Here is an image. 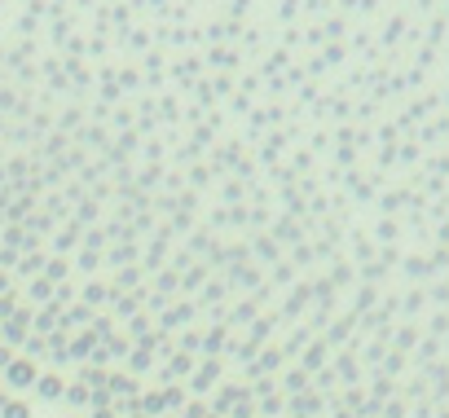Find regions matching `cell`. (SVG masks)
<instances>
[{
  "instance_id": "6da1fadb",
  "label": "cell",
  "mask_w": 449,
  "mask_h": 418,
  "mask_svg": "<svg viewBox=\"0 0 449 418\" xmlns=\"http://www.w3.org/2000/svg\"><path fill=\"white\" fill-rule=\"evenodd\" d=\"M31 379H36V365L31 361H9V383L13 388H27Z\"/></svg>"
},
{
  "instance_id": "7a4b0ae2",
  "label": "cell",
  "mask_w": 449,
  "mask_h": 418,
  "mask_svg": "<svg viewBox=\"0 0 449 418\" xmlns=\"http://www.w3.org/2000/svg\"><path fill=\"white\" fill-rule=\"evenodd\" d=\"M5 418H31V410L22 400H5Z\"/></svg>"
},
{
  "instance_id": "3957f363",
  "label": "cell",
  "mask_w": 449,
  "mask_h": 418,
  "mask_svg": "<svg viewBox=\"0 0 449 418\" xmlns=\"http://www.w3.org/2000/svg\"><path fill=\"white\" fill-rule=\"evenodd\" d=\"M40 392H44V396H58L62 383H58V379H40Z\"/></svg>"
}]
</instances>
